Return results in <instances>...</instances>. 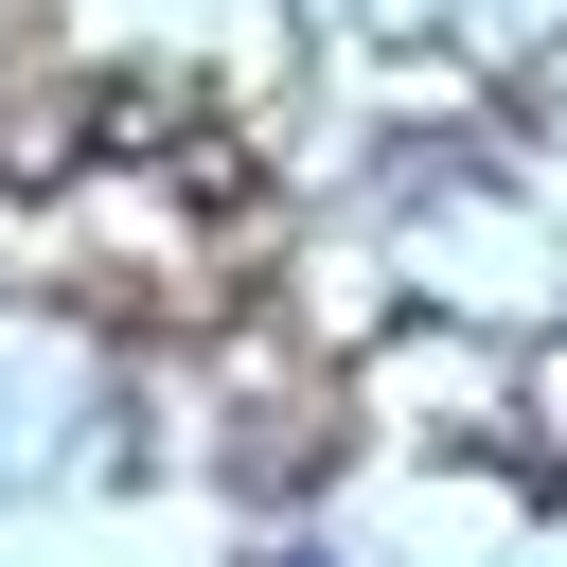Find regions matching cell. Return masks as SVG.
Returning <instances> with one entry per match:
<instances>
[{
  "label": "cell",
  "instance_id": "obj_1",
  "mask_svg": "<svg viewBox=\"0 0 567 567\" xmlns=\"http://www.w3.org/2000/svg\"><path fill=\"white\" fill-rule=\"evenodd\" d=\"M337 443H354L337 337H248L230 354V478L248 496H301V478H337Z\"/></svg>",
  "mask_w": 567,
  "mask_h": 567
}]
</instances>
